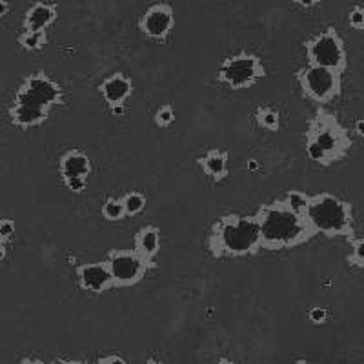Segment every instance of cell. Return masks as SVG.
<instances>
[{"label": "cell", "instance_id": "11", "mask_svg": "<svg viewBox=\"0 0 364 364\" xmlns=\"http://www.w3.org/2000/svg\"><path fill=\"white\" fill-rule=\"evenodd\" d=\"M79 275V284L82 290L91 291V294H102L115 286L106 262H91V264H82L77 269Z\"/></svg>", "mask_w": 364, "mask_h": 364}, {"label": "cell", "instance_id": "40", "mask_svg": "<svg viewBox=\"0 0 364 364\" xmlns=\"http://www.w3.org/2000/svg\"><path fill=\"white\" fill-rule=\"evenodd\" d=\"M294 364H310V363H306V360H295Z\"/></svg>", "mask_w": 364, "mask_h": 364}, {"label": "cell", "instance_id": "5", "mask_svg": "<svg viewBox=\"0 0 364 364\" xmlns=\"http://www.w3.org/2000/svg\"><path fill=\"white\" fill-rule=\"evenodd\" d=\"M60 100H63L60 86L55 80H51L48 75L35 73L26 77L22 86L18 87L17 95L13 99V104L50 112L55 104H58Z\"/></svg>", "mask_w": 364, "mask_h": 364}, {"label": "cell", "instance_id": "23", "mask_svg": "<svg viewBox=\"0 0 364 364\" xmlns=\"http://www.w3.org/2000/svg\"><path fill=\"white\" fill-rule=\"evenodd\" d=\"M348 262L357 268H364V235L352 240V252L348 255Z\"/></svg>", "mask_w": 364, "mask_h": 364}, {"label": "cell", "instance_id": "22", "mask_svg": "<svg viewBox=\"0 0 364 364\" xmlns=\"http://www.w3.org/2000/svg\"><path fill=\"white\" fill-rule=\"evenodd\" d=\"M257 120H259V124L266 129H279V112L272 108H259L257 109Z\"/></svg>", "mask_w": 364, "mask_h": 364}, {"label": "cell", "instance_id": "39", "mask_svg": "<svg viewBox=\"0 0 364 364\" xmlns=\"http://www.w3.org/2000/svg\"><path fill=\"white\" fill-rule=\"evenodd\" d=\"M215 364H235V363H233V360H230V359H219Z\"/></svg>", "mask_w": 364, "mask_h": 364}, {"label": "cell", "instance_id": "21", "mask_svg": "<svg viewBox=\"0 0 364 364\" xmlns=\"http://www.w3.org/2000/svg\"><path fill=\"white\" fill-rule=\"evenodd\" d=\"M102 215L104 219L109 220V223H117V220H122L126 217L124 204L122 199H108L102 206Z\"/></svg>", "mask_w": 364, "mask_h": 364}, {"label": "cell", "instance_id": "36", "mask_svg": "<svg viewBox=\"0 0 364 364\" xmlns=\"http://www.w3.org/2000/svg\"><path fill=\"white\" fill-rule=\"evenodd\" d=\"M248 168H250V170H252V171H257V170H259V164H257V161H250Z\"/></svg>", "mask_w": 364, "mask_h": 364}, {"label": "cell", "instance_id": "7", "mask_svg": "<svg viewBox=\"0 0 364 364\" xmlns=\"http://www.w3.org/2000/svg\"><path fill=\"white\" fill-rule=\"evenodd\" d=\"M308 139L317 142L324 149V154L328 155V164L331 161L343 159L352 144L343 126L331 115H318V119L314 120V124H311Z\"/></svg>", "mask_w": 364, "mask_h": 364}, {"label": "cell", "instance_id": "19", "mask_svg": "<svg viewBox=\"0 0 364 364\" xmlns=\"http://www.w3.org/2000/svg\"><path fill=\"white\" fill-rule=\"evenodd\" d=\"M17 41L26 51H41L48 44V35L46 31H24L18 35Z\"/></svg>", "mask_w": 364, "mask_h": 364}, {"label": "cell", "instance_id": "9", "mask_svg": "<svg viewBox=\"0 0 364 364\" xmlns=\"http://www.w3.org/2000/svg\"><path fill=\"white\" fill-rule=\"evenodd\" d=\"M109 272L115 286H132L141 282L142 277L146 275V261L139 253L133 250H119V252H112L106 259Z\"/></svg>", "mask_w": 364, "mask_h": 364}, {"label": "cell", "instance_id": "1", "mask_svg": "<svg viewBox=\"0 0 364 364\" xmlns=\"http://www.w3.org/2000/svg\"><path fill=\"white\" fill-rule=\"evenodd\" d=\"M210 248L217 257H242L262 248L261 223L257 215H228L217 220L210 237Z\"/></svg>", "mask_w": 364, "mask_h": 364}, {"label": "cell", "instance_id": "16", "mask_svg": "<svg viewBox=\"0 0 364 364\" xmlns=\"http://www.w3.org/2000/svg\"><path fill=\"white\" fill-rule=\"evenodd\" d=\"M48 115H50V112H42V109L29 108V106H18V104H13L11 108H9L11 122L22 129L42 124V122L48 119Z\"/></svg>", "mask_w": 364, "mask_h": 364}, {"label": "cell", "instance_id": "30", "mask_svg": "<svg viewBox=\"0 0 364 364\" xmlns=\"http://www.w3.org/2000/svg\"><path fill=\"white\" fill-rule=\"evenodd\" d=\"M97 364H129V363L126 359H122L120 355H106L102 357Z\"/></svg>", "mask_w": 364, "mask_h": 364}, {"label": "cell", "instance_id": "18", "mask_svg": "<svg viewBox=\"0 0 364 364\" xmlns=\"http://www.w3.org/2000/svg\"><path fill=\"white\" fill-rule=\"evenodd\" d=\"M281 204H284L288 210H291L297 215L304 217L306 219V210H308V203H310V197H306L304 193H299V191H290V193H286L281 200Z\"/></svg>", "mask_w": 364, "mask_h": 364}, {"label": "cell", "instance_id": "33", "mask_svg": "<svg viewBox=\"0 0 364 364\" xmlns=\"http://www.w3.org/2000/svg\"><path fill=\"white\" fill-rule=\"evenodd\" d=\"M0 6H2L0 17H6V15H8V13H9V2H8V0H2V2H0Z\"/></svg>", "mask_w": 364, "mask_h": 364}, {"label": "cell", "instance_id": "32", "mask_svg": "<svg viewBox=\"0 0 364 364\" xmlns=\"http://www.w3.org/2000/svg\"><path fill=\"white\" fill-rule=\"evenodd\" d=\"M355 133L359 136H364V119L357 120V122H355Z\"/></svg>", "mask_w": 364, "mask_h": 364}, {"label": "cell", "instance_id": "26", "mask_svg": "<svg viewBox=\"0 0 364 364\" xmlns=\"http://www.w3.org/2000/svg\"><path fill=\"white\" fill-rule=\"evenodd\" d=\"M175 113L171 106H162L157 113H155V124L161 126V128H168V126L173 124Z\"/></svg>", "mask_w": 364, "mask_h": 364}, {"label": "cell", "instance_id": "14", "mask_svg": "<svg viewBox=\"0 0 364 364\" xmlns=\"http://www.w3.org/2000/svg\"><path fill=\"white\" fill-rule=\"evenodd\" d=\"M58 170H60V177L64 181H70V178H87V175L91 173V161L86 154H82L79 149H70L60 159Z\"/></svg>", "mask_w": 364, "mask_h": 364}, {"label": "cell", "instance_id": "10", "mask_svg": "<svg viewBox=\"0 0 364 364\" xmlns=\"http://www.w3.org/2000/svg\"><path fill=\"white\" fill-rule=\"evenodd\" d=\"M175 26V9L166 2L151 4L139 18V29L144 37L155 42H164Z\"/></svg>", "mask_w": 364, "mask_h": 364}, {"label": "cell", "instance_id": "31", "mask_svg": "<svg viewBox=\"0 0 364 364\" xmlns=\"http://www.w3.org/2000/svg\"><path fill=\"white\" fill-rule=\"evenodd\" d=\"M291 2L297 6H301V8L308 9V8H314V6H317L321 0H291Z\"/></svg>", "mask_w": 364, "mask_h": 364}, {"label": "cell", "instance_id": "38", "mask_svg": "<svg viewBox=\"0 0 364 364\" xmlns=\"http://www.w3.org/2000/svg\"><path fill=\"white\" fill-rule=\"evenodd\" d=\"M146 364H164V363H162L161 359H155V357H151V359H149Z\"/></svg>", "mask_w": 364, "mask_h": 364}, {"label": "cell", "instance_id": "8", "mask_svg": "<svg viewBox=\"0 0 364 364\" xmlns=\"http://www.w3.org/2000/svg\"><path fill=\"white\" fill-rule=\"evenodd\" d=\"M297 79L304 95H308L315 102H328V100L339 95L341 73L333 70L310 64V66L302 68L299 71Z\"/></svg>", "mask_w": 364, "mask_h": 364}, {"label": "cell", "instance_id": "6", "mask_svg": "<svg viewBox=\"0 0 364 364\" xmlns=\"http://www.w3.org/2000/svg\"><path fill=\"white\" fill-rule=\"evenodd\" d=\"M264 77V66L257 55L240 51L228 57L219 70V80L233 90H245Z\"/></svg>", "mask_w": 364, "mask_h": 364}, {"label": "cell", "instance_id": "2", "mask_svg": "<svg viewBox=\"0 0 364 364\" xmlns=\"http://www.w3.org/2000/svg\"><path fill=\"white\" fill-rule=\"evenodd\" d=\"M261 223L262 248H286L295 246L311 235V228L304 217L297 215L281 203L264 206L257 211Z\"/></svg>", "mask_w": 364, "mask_h": 364}, {"label": "cell", "instance_id": "35", "mask_svg": "<svg viewBox=\"0 0 364 364\" xmlns=\"http://www.w3.org/2000/svg\"><path fill=\"white\" fill-rule=\"evenodd\" d=\"M18 364H46V363L44 360H38V359H24V360H21Z\"/></svg>", "mask_w": 364, "mask_h": 364}, {"label": "cell", "instance_id": "37", "mask_svg": "<svg viewBox=\"0 0 364 364\" xmlns=\"http://www.w3.org/2000/svg\"><path fill=\"white\" fill-rule=\"evenodd\" d=\"M60 364H82L80 360H75V359H66V360H60Z\"/></svg>", "mask_w": 364, "mask_h": 364}, {"label": "cell", "instance_id": "27", "mask_svg": "<svg viewBox=\"0 0 364 364\" xmlns=\"http://www.w3.org/2000/svg\"><path fill=\"white\" fill-rule=\"evenodd\" d=\"M11 237H15V224L13 220L4 219L0 224V242H9Z\"/></svg>", "mask_w": 364, "mask_h": 364}, {"label": "cell", "instance_id": "15", "mask_svg": "<svg viewBox=\"0 0 364 364\" xmlns=\"http://www.w3.org/2000/svg\"><path fill=\"white\" fill-rule=\"evenodd\" d=\"M159 250H161V232L155 226L142 228L135 237V252L144 259L146 264L154 266Z\"/></svg>", "mask_w": 364, "mask_h": 364}, {"label": "cell", "instance_id": "4", "mask_svg": "<svg viewBox=\"0 0 364 364\" xmlns=\"http://www.w3.org/2000/svg\"><path fill=\"white\" fill-rule=\"evenodd\" d=\"M308 63L311 66H321L343 73L346 70L348 57L344 41L333 28H328L323 33L315 35L304 42Z\"/></svg>", "mask_w": 364, "mask_h": 364}, {"label": "cell", "instance_id": "17", "mask_svg": "<svg viewBox=\"0 0 364 364\" xmlns=\"http://www.w3.org/2000/svg\"><path fill=\"white\" fill-rule=\"evenodd\" d=\"M204 173L213 181H223L228 175V154L220 149H210L204 157L199 159Z\"/></svg>", "mask_w": 364, "mask_h": 364}, {"label": "cell", "instance_id": "3", "mask_svg": "<svg viewBox=\"0 0 364 364\" xmlns=\"http://www.w3.org/2000/svg\"><path fill=\"white\" fill-rule=\"evenodd\" d=\"M306 220L311 232H321L328 237H353L352 204L336 195L318 193L310 197Z\"/></svg>", "mask_w": 364, "mask_h": 364}, {"label": "cell", "instance_id": "24", "mask_svg": "<svg viewBox=\"0 0 364 364\" xmlns=\"http://www.w3.org/2000/svg\"><path fill=\"white\" fill-rule=\"evenodd\" d=\"M348 24L357 31H364V8L363 6H353L348 13Z\"/></svg>", "mask_w": 364, "mask_h": 364}, {"label": "cell", "instance_id": "34", "mask_svg": "<svg viewBox=\"0 0 364 364\" xmlns=\"http://www.w3.org/2000/svg\"><path fill=\"white\" fill-rule=\"evenodd\" d=\"M112 113H113V115H115V117L124 115V106H113Z\"/></svg>", "mask_w": 364, "mask_h": 364}, {"label": "cell", "instance_id": "13", "mask_svg": "<svg viewBox=\"0 0 364 364\" xmlns=\"http://www.w3.org/2000/svg\"><path fill=\"white\" fill-rule=\"evenodd\" d=\"M99 90L104 100L109 104V108H113V106H124L128 97L132 95L133 84L124 73H113L100 82Z\"/></svg>", "mask_w": 364, "mask_h": 364}, {"label": "cell", "instance_id": "29", "mask_svg": "<svg viewBox=\"0 0 364 364\" xmlns=\"http://www.w3.org/2000/svg\"><path fill=\"white\" fill-rule=\"evenodd\" d=\"M64 184H66L68 190L73 191V193H80V191L86 190L87 186L86 178H70V181H64Z\"/></svg>", "mask_w": 364, "mask_h": 364}, {"label": "cell", "instance_id": "20", "mask_svg": "<svg viewBox=\"0 0 364 364\" xmlns=\"http://www.w3.org/2000/svg\"><path fill=\"white\" fill-rule=\"evenodd\" d=\"M122 204H124L126 215L135 217L144 211L146 197L142 193H139V191H132V193H126L124 197H122Z\"/></svg>", "mask_w": 364, "mask_h": 364}, {"label": "cell", "instance_id": "28", "mask_svg": "<svg viewBox=\"0 0 364 364\" xmlns=\"http://www.w3.org/2000/svg\"><path fill=\"white\" fill-rule=\"evenodd\" d=\"M308 317H310V321L314 324H324L328 318V311L321 306H315V308H311L310 314H308Z\"/></svg>", "mask_w": 364, "mask_h": 364}, {"label": "cell", "instance_id": "25", "mask_svg": "<svg viewBox=\"0 0 364 364\" xmlns=\"http://www.w3.org/2000/svg\"><path fill=\"white\" fill-rule=\"evenodd\" d=\"M306 155L310 157V161L321 162V164H328V155L324 154V149L317 144V142L306 141Z\"/></svg>", "mask_w": 364, "mask_h": 364}, {"label": "cell", "instance_id": "12", "mask_svg": "<svg viewBox=\"0 0 364 364\" xmlns=\"http://www.w3.org/2000/svg\"><path fill=\"white\" fill-rule=\"evenodd\" d=\"M58 17V9L55 4L37 0L29 6L28 11L24 13V31H46Z\"/></svg>", "mask_w": 364, "mask_h": 364}]
</instances>
